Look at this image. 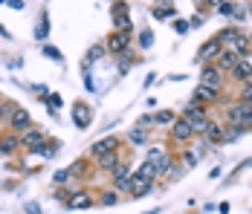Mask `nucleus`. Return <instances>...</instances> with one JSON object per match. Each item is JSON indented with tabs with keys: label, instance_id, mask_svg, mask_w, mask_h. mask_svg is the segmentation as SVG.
<instances>
[{
	"label": "nucleus",
	"instance_id": "f257e3e1",
	"mask_svg": "<svg viewBox=\"0 0 252 214\" xmlns=\"http://www.w3.org/2000/svg\"><path fill=\"white\" fill-rule=\"evenodd\" d=\"M226 119H229V124H235L238 130H250L252 127V104H247V101L232 104L226 110Z\"/></svg>",
	"mask_w": 252,
	"mask_h": 214
},
{
	"label": "nucleus",
	"instance_id": "f03ea898",
	"mask_svg": "<svg viewBox=\"0 0 252 214\" xmlns=\"http://www.w3.org/2000/svg\"><path fill=\"white\" fill-rule=\"evenodd\" d=\"M183 119L191 124V130H194V133H203V130L209 127V116H206V107H200L197 101H189V104L183 107Z\"/></svg>",
	"mask_w": 252,
	"mask_h": 214
},
{
	"label": "nucleus",
	"instance_id": "7ed1b4c3",
	"mask_svg": "<svg viewBox=\"0 0 252 214\" xmlns=\"http://www.w3.org/2000/svg\"><path fill=\"white\" fill-rule=\"evenodd\" d=\"M70 113H73V124L78 130H87L93 124V104H87V101H76Z\"/></svg>",
	"mask_w": 252,
	"mask_h": 214
},
{
	"label": "nucleus",
	"instance_id": "20e7f679",
	"mask_svg": "<svg viewBox=\"0 0 252 214\" xmlns=\"http://www.w3.org/2000/svg\"><path fill=\"white\" fill-rule=\"evenodd\" d=\"M113 32H119V35H133V24H130V15H127L125 3H116V6H113Z\"/></svg>",
	"mask_w": 252,
	"mask_h": 214
},
{
	"label": "nucleus",
	"instance_id": "39448f33",
	"mask_svg": "<svg viewBox=\"0 0 252 214\" xmlns=\"http://www.w3.org/2000/svg\"><path fill=\"white\" fill-rule=\"evenodd\" d=\"M220 84H223V72L218 70L215 64H203V72H200V87H209V90L220 93Z\"/></svg>",
	"mask_w": 252,
	"mask_h": 214
},
{
	"label": "nucleus",
	"instance_id": "423d86ee",
	"mask_svg": "<svg viewBox=\"0 0 252 214\" xmlns=\"http://www.w3.org/2000/svg\"><path fill=\"white\" fill-rule=\"evenodd\" d=\"M9 127H12V133H26L29 127H32V116H29V110H24V107H15L12 110V116H9Z\"/></svg>",
	"mask_w": 252,
	"mask_h": 214
},
{
	"label": "nucleus",
	"instance_id": "0eeeda50",
	"mask_svg": "<svg viewBox=\"0 0 252 214\" xmlns=\"http://www.w3.org/2000/svg\"><path fill=\"white\" fill-rule=\"evenodd\" d=\"M130 168L125 165V162H119V165L110 171V185H113V191L119 194V191H127V185H130Z\"/></svg>",
	"mask_w": 252,
	"mask_h": 214
},
{
	"label": "nucleus",
	"instance_id": "6e6552de",
	"mask_svg": "<svg viewBox=\"0 0 252 214\" xmlns=\"http://www.w3.org/2000/svg\"><path fill=\"white\" fill-rule=\"evenodd\" d=\"M194 136H197V133L191 130V124H189V122L183 119V116H180V119H174V124H171V139H174L177 145H186V142H191Z\"/></svg>",
	"mask_w": 252,
	"mask_h": 214
},
{
	"label": "nucleus",
	"instance_id": "1a4fd4ad",
	"mask_svg": "<svg viewBox=\"0 0 252 214\" xmlns=\"http://www.w3.org/2000/svg\"><path fill=\"white\" fill-rule=\"evenodd\" d=\"M104 49H107V52H116V55H125V52H130V35H119V32L107 35Z\"/></svg>",
	"mask_w": 252,
	"mask_h": 214
},
{
	"label": "nucleus",
	"instance_id": "9d476101",
	"mask_svg": "<svg viewBox=\"0 0 252 214\" xmlns=\"http://www.w3.org/2000/svg\"><path fill=\"white\" fill-rule=\"evenodd\" d=\"M110 151H119V136H104V139L90 145V156H93V159H99V156L110 153Z\"/></svg>",
	"mask_w": 252,
	"mask_h": 214
},
{
	"label": "nucleus",
	"instance_id": "9b49d317",
	"mask_svg": "<svg viewBox=\"0 0 252 214\" xmlns=\"http://www.w3.org/2000/svg\"><path fill=\"white\" fill-rule=\"evenodd\" d=\"M220 49H223V44H220L218 38L206 41V44H203V47L197 49V61H203V64H206V61H212V64H215V58L220 55Z\"/></svg>",
	"mask_w": 252,
	"mask_h": 214
},
{
	"label": "nucleus",
	"instance_id": "f8f14e48",
	"mask_svg": "<svg viewBox=\"0 0 252 214\" xmlns=\"http://www.w3.org/2000/svg\"><path fill=\"white\" fill-rule=\"evenodd\" d=\"M203 139H206L209 145H223L226 142V127L218 124V122H209V127L203 130Z\"/></svg>",
	"mask_w": 252,
	"mask_h": 214
},
{
	"label": "nucleus",
	"instance_id": "ddd939ff",
	"mask_svg": "<svg viewBox=\"0 0 252 214\" xmlns=\"http://www.w3.org/2000/svg\"><path fill=\"white\" fill-rule=\"evenodd\" d=\"M238 61H241V58H238V55H235L232 49H220V55L215 58V67H218L220 72H232Z\"/></svg>",
	"mask_w": 252,
	"mask_h": 214
},
{
	"label": "nucleus",
	"instance_id": "4468645a",
	"mask_svg": "<svg viewBox=\"0 0 252 214\" xmlns=\"http://www.w3.org/2000/svg\"><path fill=\"white\" fill-rule=\"evenodd\" d=\"M44 142H47V133H44V130H38V127H29L26 133H21V145L29 148V151H32V148H38V145H44Z\"/></svg>",
	"mask_w": 252,
	"mask_h": 214
},
{
	"label": "nucleus",
	"instance_id": "2eb2a0df",
	"mask_svg": "<svg viewBox=\"0 0 252 214\" xmlns=\"http://www.w3.org/2000/svg\"><path fill=\"white\" fill-rule=\"evenodd\" d=\"M21 151V136L18 133H3L0 136V153L3 156H12V153H18Z\"/></svg>",
	"mask_w": 252,
	"mask_h": 214
},
{
	"label": "nucleus",
	"instance_id": "dca6fc26",
	"mask_svg": "<svg viewBox=\"0 0 252 214\" xmlns=\"http://www.w3.org/2000/svg\"><path fill=\"white\" fill-rule=\"evenodd\" d=\"M232 78H235V81H244V84H247V81H252V61H250V58H241V61L235 64Z\"/></svg>",
	"mask_w": 252,
	"mask_h": 214
},
{
	"label": "nucleus",
	"instance_id": "f3484780",
	"mask_svg": "<svg viewBox=\"0 0 252 214\" xmlns=\"http://www.w3.org/2000/svg\"><path fill=\"white\" fill-rule=\"evenodd\" d=\"M218 95L220 93H215V90H209V87H200V84H197V90H194V95H191V101H197L200 107H209V104L218 101Z\"/></svg>",
	"mask_w": 252,
	"mask_h": 214
},
{
	"label": "nucleus",
	"instance_id": "a211bd4d",
	"mask_svg": "<svg viewBox=\"0 0 252 214\" xmlns=\"http://www.w3.org/2000/svg\"><path fill=\"white\" fill-rule=\"evenodd\" d=\"M119 162H122L119 151H110V153H104V156H99V159H96V168H99V171H107V174H110V171H113V168L119 165Z\"/></svg>",
	"mask_w": 252,
	"mask_h": 214
},
{
	"label": "nucleus",
	"instance_id": "6ab92c4d",
	"mask_svg": "<svg viewBox=\"0 0 252 214\" xmlns=\"http://www.w3.org/2000/svg\"><path fill=\"white\" fill-rule=\"evenodd\" d=\"M174 113L171 110H157V113H148V116H142V124H151V122H157V124H174Z\"/></svg>",
	"mask_w": 252,
	"mask_h": 214
},
{
	"label": "nucleus",
	"instance_id": "aec40b11",
	"mask_svg": "<svg viewBox=\"0 0 252 214\" xmlns=\"http://www.w3.org/2000/svg\"><path fill=\"white\" fill-rule=\"evenodd\" d=\"M151 188H154V180H133V177H130V185H127L130 197H145Z\"/></svg>",
	"mask_w": 252,
	"mask_h": 214
},
{
	"label": "nucleus",
	"instance_id": "412c9836",
	"mask_svg": "<svg viewBox=\"0 0 252 214\" xmlns=\"http://www.w3.org/2000/svg\"><path fill=\"white\" fill-rule=\"evenodd\" d=\"M151 15L157 18V21H168V18H174V15H177V6H171V3H165V6H162V3H157Z\"/></svg>",
	"mask_w": 252,
	"mask_h": 214
},
{
	"label": "nucleus",
	"instance_id": "4be33fe9",
	"mask_svg": "<svg viewBox=\"0 0 252 214\" xmlns=\"http://www.w3.org/2000/svg\"><path fill=\"white\" fill-rule=\"evenodd\" d=\"M200 156H203V148H191V151H183L180 162H183L186 168H194L197 162H200Z\"/></svg>",
	"mask_w": 252,
	"mask_h": 214
},
{
	"label": "nucleus",
	"instance_id": "5701e85b",
	"mask_svg": "<svg viewBox=\"0 0 252 214\" xmlns=\"http://www.w3.org/2000/svg\"><path fill=\"white\" fill-rule=\"evenodd\" d=\"M73 197H76V200L67 203L70 209H90V206H93V197H90L87 191H78V194H73Z\"/></svg>",
	"mask_w": 252,
	"mask_h": 214
},
{
	"label": "nucleus",
	"instance_id": "b1692460",
	"mask_svg": "<svg viewBox=\"0 0 252 214\" xmlns=\"http://www.w3.org/2000/svg\"><path fill=\"white\" fill-rule=\"evenodd\" d=\"M127 142L145 145V142H148V130H145V127H139V124H136V127H130V130H127Z\"/></svg>",
	"mask_w": 252,
	"mask_h": 214
},
{
	"label": "nucleus",
	"instance_id": "393cba45",
	"mask_svg": "<svg viewBox=\"0 0 252 214\" xmlns=\"http://www.w3.org/2000/svg\"><path fill=\"white\" fill-rule=\"evenodd\" d=\"M130 177H133V180H157V174H154V165H151V162H142V165L136 168Z\"/></svg>",
	"mask_w": 252,
	"mask_h": 214
},
{
	"label": "nucleus",
	"instance_id": "a878e982",
	"mask_svg": "<svg viewBox=\"0 0 252 214\" xmlns=\"http://www.w3.org/2000/svg\"><path fill=\"white\" fill-rule=\"evenodd\" d=\"M84 171H87V156H81V159H76V162H70V168H67L70 180H73V177H87Z\"/></svg>",
	"mask_w": 252,
	"mask_h": 214
},
{
	"label": "nucleus",
	"instance_id": "bb28decb",
	"mask_svg": "<svg viewBox=\"0 0 252 214\" xmlns=\"http://www.w3.org/2000/svg\"><path fill=\"white\" fill-rule=\"evenodd\" d=\"M165 156H168V151H165V148H157V145H154V148H148V156H145V162H151V165H159V162H162Z\"/></svg>",
	"mask_w": 252,
	"mask_h": 214
},
{
	"label": "nucleus",
	"instance_id": "cd10ccee",
	"mask_svg": "<svg viewBox=\"0 0 252 214\" xmlns=\"http://www.w3.org/2000/svg\"><path fill=\"white\" fill-rule=\"evenodd\" d=\"M47 35H50V18H47V12H44V15H41V21H38V26H35V38H38V41H44Z\"/></svg>",
	"mask_w": 252,
	"mask_h": 214
},
{
	"label": "nucleus",
	"instance_id": "c85d7f7f",
	"mask_svg": "<svg viewBox=\"0 0 252 214\" xmlns=\"http://www.w3.org/2000/svg\"><path fill=\"white\" fill-rule=\"evenodd\" d=\"M238 38H241V32H238L235 26H232V29H223V32L218 35V41H220V44H235Z\"/></svg>",
	"mask_w": 252,
	"mask_h": 214
},
{
	"label": "nucleus",
	"instance_id": "c756f323",
	"mask_svg": "<svg viewBox=\"0 0 252 214\" xmlns=\"http://www.w3.org/2000/svg\"><path fill=\"white\" fill-rule=\"evenodd\" d=\"M44 55H47L50 61H55V64H61V61H64V55H61V49L50 47V44H44Z\"/></svg>",
	"mask_w": 252,
	"mask_h": 214
},
{
	"label": "nucleus",
	"instance_id": "7c9ffc66",
	"mask_svg": "<svg viewBox=\"0 0 252 214\" xmlns=\"http://www.w3.org/2000/svg\"><path fill=\"white\" fill-rule=\"evenodd\" d=\"M104 52H107V49H104V44H96V47H93L90 52H87V64H90V61H99V58L104 55ZM87 64H84V67H87Z\"/></svg>",
	"mask_w": 252,
	"mask_h": 214
},
{
	"label": "nucleus",
	"instance_id": "2f4dec72",
	"mask_svg": "<svg viewBox=\"0 0 252 214\" xmlns=\"http://www.w3.org/2000/svg\"><path fill=\"white\" fill-rule=\"evenodd\" d=\"M119 203V194L116 191H104L101 194V206H116Z\"/></svg>",
	"mask_w": 252,
	"mask_h": 214
},
{
	"label": "nucleus",
	"instance_id": "473e14b6",
	"mask_svg": "<svg viewBox=\"0 0 252 214\" xmlns=\"http://www.w3.org/2000/svg\"><path fill=\"white\" fill-rule=\"evenodd\" d=\"M151 44H154V35L145 29V32H139V47L142 49H151Z\"/></svg>",
	"mask_w": 252,
	"mask_h": 214
},
{
	"label": "nucleus",
	"instance_id": "72a5a7b5",
	"mask_svg": "<svg viewBox=\"0 0 252 214\" xmlns=\"http://www.w3.org/2000/svg\"><path fill=\"white\" fill-rule=\"evenodd\" d=\"M32 153H38V156H47V159H50V156L55 153V151H52L50 145L44 142V145H38V148H32Z\"/></svg>",
	"mask_w": 252,
	"mask_h": 214
},
{
	"label": "nucleus",
	"instance_id": "f704fd0d",
	"mask_svg": "<svg viewBox=\"0 0 252 214\" xmlns=\"http://www.w3.org/2000/svg\"><path fill=\"white\" fill-rule=\"evenodd\" d=\"M241 101L252 104V81H247V84H244V90H241Z\"/></svg>",
	"mask_w": 252,
	"mask_h": 214
},
{
	"label": "nucleus",
	"instance_id": "c9c22d12",
	"mask_svg": "<svg viewBox=\"0 0 252 214\" xmlns=\"http://www.w3.org/2000/svg\"><path fill=\"white\" fill-rule=\"evenodd\" d=\"M232 12H235V3H218V15H232Z\"/></svg>",
	"mask_w": 252,
	"mask_h": 214
},
{
	"label": "nucleus",
	"instance_id": "e433bc0d",
	"mask_svg": "<svg viewBox=\"0 0 252 214\" xmlns=\"http://www.w3.org/2000/svg\"><path fill=\"white\" fill-rule=\"evenodd\" d=\"M52 180H55V185H64V183L70 180V174H67V168H64V171H55V177H52Z\"/></svg>",
	"mask_w": 252,
	"mask_h": 214
},
{
	"label": "nucleus",
	"instance_id": "4c0bfd02",
	"mask_svg": "<svg viewBox=\"0 0 252 214\" xmlns=\"http://www.w3.org/2000/svg\"><path fill=\"white\" fill-rule=\"evenodd\" d=\"M24 212H26V214H41V206H38V203H26Z\"/></svg>",
	"mask_w": 252,
	"mask_h": 214
},
{
	"label": "nucleus",
	"instance_id": "58836bf2",
	"mask_svg": "<svg viewBox=\"0 0 252 214\" xmlns=\"http://www.w3.org/2000/svg\"><path fill=\"white\" fill-rule=\"evenodd\" d=\"M174 29H177V32H180V35H186V32H189V24L177 18V21H174Z\"/></svg>",
	"mask_w": 252,
	"mask_h": 214
},
{
	"label": "nucleus",
	"instance_id": "ea45409f",
	"mask_svg": "<svg viewBox=\"0 0 252 214\" xmlns=\"http://www.w3.org/2000/svg\"><path fill=\"white\" fill-rule=\"evenodd\" d=\"M232 15H235L238 21H244V18H247V6H235V12H232Z\"/></svg>",
	"mask_w": 252,
	"mask_h": 214
},
{
	"label": "nucleus",
	"instance_id": "a19ab883",
	"mask_svg": "<svg viewBox=\"0 0 252 214\" xmlns=\"http://www.w3.org/2000/svg\"><path fill=\"white\" fill-rule=\"evenodd\" d=\"M50 104H52V107H61L64 101H61V95H58V93H50Z\"/></svg>",
	"mask_w": 252,
	"mask_h": 214
},
{
	"label": "nucleus",
	"instance_id": "79ce46f5",
	"mask_svg": "<svg viewBox=\"0 0 252 214\" xmlns=\"http://www.w3.org/2000/svg\"><path fill=\"white\" fill-rule=\"evenodd\" d=\"M247 41H252V32H250V35H247Z\"/></svg>",
	"mask_w": 252,
	"mask_h": 214
},
{
	"label": "nucleus",
	"instance_id": "37998d69",
	"mask_svg": "<svg viewBox=\"0 0 252 214\" xmlns=\"http://www.w3.org/2000/svg\"><path fill=\"white\" fill-rule=\"evenodd\" d=\"M0 104H3V101H0ZM0 119H3V116H0Z\"/></svg>",
	"mask_w": 252,
	"mask_h": 214
},
{
	"label": "nucleus",
	"instance_id": "c03bdc74",
	"mask_svg": "<svg viewBox=\"0 0 252 214\" xmlns=\"http://www.w3.org/2000/svg\"><path fill=\"white\" fill-rule=\"evenodd\" d=\"M250 61H252V55H250Z\"/></svg>",
	"mask_w": 252,
	"mask_h": 214
}]
</instances>
